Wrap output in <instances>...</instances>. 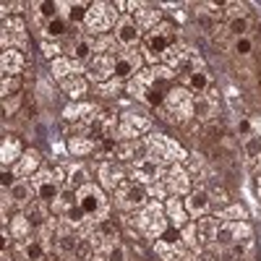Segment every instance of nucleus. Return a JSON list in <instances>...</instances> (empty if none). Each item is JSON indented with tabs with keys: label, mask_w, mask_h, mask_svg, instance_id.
I'll use <instances>...</instances> for the list:
<instances>
[{
	"label": "nucleus",
	"mask_w": 261,
	"mask_h": 261,
	"mask_svg": "<svg viewBox=\"0 0 261 261\" xmlns=\"http://www.w3.org/2000/svg\"><path fill=\"white\" fill-rule=\"evenodd\" d=\"M214 113H217V99H204V97L196 99V118H199L204 125L212 123Z\"/></svg>",
	"instance_id": "ea45409f"
},
{
	"label": "nucleus",
	"mask_w": 261,
	"mask_h": 261,
	"mask_svg": "<svg viewBox=\"0 0 261 261\" xmlns=\"http://www.w3.org/2000/svg\"><path fill=\"white\" fill-rule=\"evenodd\" d=\"M227 232H230V243L238 246V243H248L253 241V227L243 220V222H225Z\"/></svg>",
	"instance_id": "473e14b6"
},
{
	"label": "nucleus",
	"mask_w": 261,
	"mask_h": 261,
	"mask_svg": "<svg viewBox=\"0 0 261 261\" xmlns=\"http://www.w3.org/2000/svg\"><path fill=\"white\" fill-rule=\"evenodd\" d=\"M204 136H206V139H212V141H220V144H225V141H227V139H225V128H222L220 123H214V120L204 125Z\"/></svg>",
	"instance_id": "09e8293b"
},
{
	"label": "nucleus",
	"mask_w": 261,
	"mask_h": 261,
	"mask_svg": "<svg viewBox=\"0 0 261 261\" xmlns=\"http://www.w3.org/2000/svg\"><path fill=\"white\" fill-rule=\"evenodd\" d=\"M151 130V120L146 115H139V113H123L120 120H118V139L120 141H136L141 134H149Z\"/></svg>",
	"instance_id": "6e6552de"
},
{
	"label": "nucleus",
	"mask_w": 261,
	"mask_h": 261,
	"mask_svg": "<svg viewBox=\"0 0 261 261\" xmlns=\"http://www.w3.org/2000/svg\"><path fill=\"white\" fill-rule=\"evenodd\" d=\"M204 261H217V258L214 256H204Z\"/></svg>",
	"instance_id": "680f3d73"
},
{
	"label": "nucleus",
	"mask_w": 261,
	"mask_h": 261,
	"mask_svg": "<svg viewBox=\"0 0 261 261\" xmlns=\"http://www.w3.org/2000/svg\"><path fill=\"white\" fill-rule=\"evenodd\" d=\"M225 29H227V34L235 37V39L248 37V32H251V18H248L246 13H235V16H230V21H227Z\"/></svg>",
	"instance_id": "c9c22d12"
},
{
	"label": "nucleus",
	"mask_w": 261,
	"mask_h": 261,
	"mask_svg": "<svg viewBox=\"0 0 261 261\" xmlns=\"http://www.w3.org/2000/svg\"><path fill=\"white\" fill-rule=\"evenodd\" d=\"M180 238L186 241V246H199V235H196V225H186L180 230Z\"/></svg>",
	"instance_id": "603ef678"
},
{
	"label": "nucleus",
	"mask_w": 261,
	"mask_h": 261,
	"mask_svg": "<svg viewBox=\"0 0 261 261\" xmlns=\"http://www.w3.org/2000/svg\"><path fill=\"white\" fill-rule=\"evenodd\" d=\"M162 172H165V165L160 162V160H154V157H139L136 162H134V178H136V183H141V186H151V183H160L162 180Z\"/></svg>",
	"instance_id": "1a4fd4ad"
},
{
	"label": "nucleus",
	"mask_w": 261,
	"mask_h": 261,
	"mask_svg": "<svg viewBox=\"0 0 261 261\" xmlns=\"http://www.w3.org/2000/svg\"><path fill=\"white\" fill-rule=\"evenodd\" d=\"M175 45V27L170 21H162L151 29L146 37H144V55L154 63V60H162V55Z\"/></svg>",
	"instance_id": "f03ea898"
},
{
	"label": "nucleus",
	"mask_w": 261,
	"mask_h": 261,
	"mask_svg": "<svg viewBox=\"0 0 261 261\" xmlns=\"http://www.w3.org/2000/svg\"><path fill=\"white\" fill-rule=\"evenodd\" d=\"M220 227H222V222H220V220H214V217H201V220L196 222V235H199V246H212V243H217Z\"/></svg>",
	"instance_id": "4be33fe9"
},
{
	"label": "nucleus",
	"mask_w": 261,
	"mask_h": 261,
	"mask_svg": "<svg viewBox=\"0 0 261 261\" xmlns=\"http://www.w3.org/2000/svg\"><path fill=\"white\" fill-rule=\"evenodd\" d=\"M0 68H3V76H21V71L27 68L24 53L16 50V47L3 50V58H0Z\"/></svg>",
	"instance_id": "aec40b11"
},
{
	"label": "nucleus",
	"mask_w": 261,
	"mask_h": 261,
	"mask_svg": "<svg viewBox=\"0 0 261 261\" xmlns=\"http://www.w3.org/2000/svg\"><path fill=\"white\" fill-rule=\"evenodd\" d=\"M39 53H42V55H45V58L53 63L55 58H60V45H58V42H50V39H45V42L39 45Z\"/></svg>",
	"instance_id": "8fccbe9b"
},
{
	"label": "nucleus",
	"mask_w": 261,
	"mask_h": 261,
	"mask_svg": "<svg viewBox=\"0 0 261 261\" xmlns=\"http://www.w3.org/2000/svg\"><path fill=\"white\" fill-rule=\"evenodd\" d=\"M50 73H53V79H58V81H65V79H71V76H76V73H81V63H76V60H71V58H55L53 63H50Z\"/></svg>",
	"instance_id": "bb28decb"
},
{
	"label": "nucleus",
	"mask_w": 261,
	"mask_h": 261,
	"mask_svg": "<svg viewBox=\"0 0 261 261\" xmlns=\"http://www.w3.org/2000/svg\"><path fill=\"white\" fill-rule=\"evenodd\" d=\"M21 253H24L27 261H45L47 258V246L37 238V241H27L24 246H21Z\"/></svg>",
	"instance_id": "58836bf2"
},
{
	"label": "nucleus",
	"mask_w": 261,
	"mask_h": 261,
	"mask_svg": "<svg viewBox=\"0 0 261 261\" xmlns=\"http://www.w3.org/2000/svg\"><path fill=\"white\" fill-rule=\"evenodd\" d=\"M165 214H167V220H170V227H175V230H183L188 225V217H191L178 196H170V199L165 201Z\"/></svg>",
	"instance_id": "a211bd4d"
},
{
	"label": "nucleus",
	"mask_w": 261,
	"mask_h": 261,
	"mask_svg": "<svg viewBox=\"0 0 261 261\" xmlns=\"http://www.w3.org/2000/svg\"><path fill=\"white\" fill-rule=\"evenodd\" d=\"M165 188H167L172 196H178V199H180L183 193L188 196V193L193 191V188H191V172L183 170L180 165H172L170 172H167V178H165Z\"/></svg>",
	"instance_id": "ddd939ff"
},
{
	"label": "nucleus",
	"mask_w": 261,
	"mask_h": 261,
	"mask_svg": "<svg viewBox=\"0 0 261 261\" xmlns=\"http://www.w3.org/2000/svg\"><path fill=\"white\" fill-rule=\"evenodd\" d=\"M186 86H188L191 92L204 94V92H209L212 79H209V73H206L204 68H193V71H188V73H186Z\"/></svg>",
	"instance_id": "2f4dec72"
},
{
	"label": "nucleus",
	"mask_w": 261,
	"mask_h": 261,
	"mask_svg": "<svg viewBox=\"0 0 261 261\" xmlns=\"http://www.w3.org/2000/svg\"><path fill=\"white\" fill-rule=\"evenodd\" d=\"M243 151H246V160H248L251 165L261 162V139H258V136L243 139Z\"/></svg>",
	"instance_id": "79ce46f5"
},
{
	"label": "nucleus",
	"mask_w": 261,
	"mask_h": 261,
	"mask_svg": "<svg viewBox=\"0 0 261 261\" xmlns=\"http://www.w3.org/2000/svg\"><path fill=\"white\" fill-rule=\"evenodd\" d=\"M105 261H128V248L120 241L110 243V246H107V253H105Z\"/></svg>",
	"instance_id": "a18cd8bd"
},
{
	"label": "nucleus",
	"mask_w": 261,
	"mask_h": 261,
	"mask_svg": "<svg viewBox=\"0 0 261 261\" xmlns=\"http://www.w3.org/2000/svg\"><path fill=\"white\" fill-rule=\"evenodd\" d=\"M251 125H253V136H258V139H261V115L251 118Z\"/></svg>",
	"instance_id": "4d7b16f0"
},
{
	"label": "nucleus",
	"mask_w": 261,
	"mask_h": 261,
	"mask_svg": "<svg viewBox=\"0 0 261 261\" xmlns=\"http://www.w3.org/2000/svg\"><path fill=\"white\" fill-rule=\"evenodd\" d=\"M232 53H235V58H248V55L253 53V39H251V37H241V39H235Z\"/></svg>",
	"instance_id": "de8ad7c7"
},
{
	"label": "nucleus",
	"mask_w": 261,
	"mask_h": 261,
	"mask_svg": "<svg viewBox=\"0 0 261 261\" xmlns=\"http://www.w3.org/2000/svg\"><path fill=\"white\" fill-rule=\"evenodd\" d=\"M42 34H45L50 42H58L60 37L68 34V21H65L63 16H55V18H50L47 24L42 27Z\"/></svg>",
	"instance_id": "e433bc0d"
},
{
	"label": "nucleus",
	"mask_w": 261,
	"mask_h": 261,
	"mask_svg": "<svg viewBox=\"0 0 261 261\" xmlns=\"http://www.w3.org/2000/svg\"><path fill=\"white\" fill-rule=\"evenodd\" d=\"M94 55H97V45H94L89 37L73 39V45H71V60H76V63L84 65V63H92Z\"/></svg>",
	"instance_id": "a878e982"
},
{
	"label": "nucleus",
	"mask_w": 261,
	"mask_h": 261,
	"mask_svg": "<svg viewBox=\"0 0 261 261\" xmlns=\"http://www.w3.org/2000/svg\"><path fill=\"white\" fill-rule=\"evenodd\" d=\"M251 130H253V125H251L248 118H241V120H238V136H241V139H248Z\"/></svg>",
	"instance_id": "6e6d98bb"
},
{
	"label": "nucleus",
	"mask_w": 261,
	"mask_h": 261,
	"mask_svg": "<svg viewBox=\"0 0 261 261\" xmlns=\"http://www.w3.org/2000/svg\"><path fill=\"white\" fill-rule=\"evenodd\" d=\"M256 196H258V199H261V178L256 180Z\"/></svg>",
	"instance_id": "bf43d9fd"
},
{
	"label": "nucleus",
	"mask_w": 261,
	"mask_h": 261,
	"mask_svg": "<svg viewBox=\"0 0 261 261\" xmlns=\"http://www.w3.org/2000/svg\"><path fill=\"white\" fill-rule=\"evenodd\" d=\"M32 8H34V13H37L39 18H45V24L60 13L58 3H50V0H39V3H32Z\"/></svg>",
	"instance_id": "37998d69"
},
{
	"label": "nucleus",
	"mask_w": 261,
	"mask_h": 261,
	"mask_svg": "<svg viewBox=\"0 0 261 261\" xmlns=\"http://www.w3.org/2000/svg\"><path fill=\"white\" fill-rule=\"evenodd\" d=\"M165 113L170 115V123H186L196 115V99L188 94V89H170L165 97Z\"/></svg>",
	"instance_id": "39448f33"
},
{
	"label": "nucleus",
	"mask_w": 261,
	"mask_h": 261,
	"mask_svg": "<svg viewBox=\"0 0 261 261\" xmlns=\"http://www.w3.org/2000/svg\"><path fill=\"white\" fill-rule=\"evenodd\" d=\"M8 196H11V201H13L16 206H32L37 191H34L32 180L18 178V180H16V186H13V188H8Z\"/></svg>",
	"instance_id": "5701e85b"
},
{
	"label": "nucleus",
	"mask_w": 261,
	"mask_h": 261,
	"mask_svg": "<svg viewBox=\"0 0 261 261\" xmlns=\"http://www.w3.org/2000/svg\"><path fill=\"white\" fill-rule=\"evenodd\" d=\"M3 261H11V256H8V251H3Z\"/></svg>",
	"instance_id": "052dcab7"
},
{
	"label": "nucleus",
	"mask_w": 261,
	"mask_h": 261,
	"mask_svg": "<svg viewBox=\"0 0 261 261\" xmlns=\"http://www.w3.org/2000/svg\"><path fill=\"white\" fill-rule=\"evenodd\" d=\"M186 60H188V58H186V47H183V45H178V42H175V45H172V47L162 55V65H170L172 71H175L180 63H186Z\"/></svg>",
	"instance_id": "a19ab883"
},
{
	"label": "nucleus",
	"mask_w": 261,
	"mask_h": 261,
	"mask_svg": "<svg viewBox=\"0 0 261 261\" xmlns=\"http://www.w3.org/2000/svg\"><path fill=\"white\" fill-rule=\"evenodd\" d=\"M120 86H123V84H120L118 79H113V81H107V84H99V92H102V94H118Z\"/></svg>",
	"instance_id": "5fc2aeb1"
},
{
	"label": "nucleus",
	"mask_w": 261,
	"mask_h": 261,
	"mask_svg": "<svg viewBox=\"0 0 261 261\" xmlns=\"http://www.w3.org/2000/svg\"><path fill=\"white\" fill-rule=\"evenodd\" d=\"M115 201L123 212H141L149 204V191L136 180H123L115 191Z\"/></svg>",
	"instance_id": "423d86ee"
},
{
	"label": "nucleus",
	"mask_w": 261,
	"mask_h": 261,
	"mask_svg": "<svg viewBox=\"0 0 261 261\" xmlns=\"http://www.w3.org/2000/svg\"><path fill=\"white\" fill-rule=\"evenodd\" d=\"M99 113V107L94 102H71V105H65V110H63V118L68 120V123H92Z\"/></svg>",
	"instance_id": "2eb2a0df"
},
{
	"label": "nucleus",
	"mask_w": 261,
	"mask_h": 261,
	"mask_svg": "<svg viewBox=\"0 0 261 261\" xmlns=\"http://www.w3.org/2000/svg\"><path fill=\"white\" fill-rule=\"evenodd\" d=\"M65 183H68L71 191H79L84 186H89L92 180H89V172H86L84 165H73V167H68V178H65Z\"/></svg>",
	"instance_id": "4c0bfd02"
},
{
	"label": "nucleus",
	"mask_w": 261,
	"mask_h": 261,
	"mask_svg": "<svg viewBox=\"0 0 261 261\" xmlns=\"http://www.w3.org/2000/svg\"><path fill=\"white\" fill-rule=\"evenodd\" d=\"M175 21L180 24V21H186V11H175Z\"/></svg>",
	"instance_id": "13d9d810"
},
{
	"label": "nucleus",
	"mask_w": 261,
	"mask_h": 261,
	"mask_svg": "<svg viewBox=\"0 0 261 261\" xmlns=\"http://www.w3.org/2000/svg\"><path fill=\"white\" fill-rule=\"evenodd\" d=\"M209 206H212V199H209V191H204V188H193L186 196V209L191 217H199L201 220V217H206Z\"/></svg>",
	"instance_id": "f3484780"
},
{
	"label": "nucleus",
	"mask_w": 261,
	"mask_h": 261,
	"mask_svg": "<svg viewBox=\"0 0 261 261\" xmlns=\"http://www.w3.org/2000/svg\"><path fill=\"white\" fill-rule=\"evenodd\" d=\"M209 199H212V204H220V206H230V193H227V188H222V186H212L209 188Z\"/></svg>",
	"instance_id": "49530a36"
},
{
	"label": "nucleus",
	"mask_w": 261,
	"mask_h": 261,
	"mask_svg": "<svg viewBox=\"0 0 261 261\" xmlns=\"http://www.w3.org/2000/svg\"><path fill=\"white\" fill-rule=\"evenodd\" d=\"M134 18H136L139 29H141V32H146V34H149L151 29H154L157 24H162V21H160V18H162V13H160V11H154L151 6H146V3L134 13Z\"/></svg>",
	"instance_id": "c756f323"
},
{
	"label": "nucleus",
	"mask_w": 261,
	"mask_h": 261,
	"mask_svg": "<svg viewBox=\"0 0 261 261\" xmlns=\"http://www.w3.org/2000/svg\"><path fill=\"white\" fill-rule=\"evenodd\" d=\"M222 217H227L230 222H243V209L235 206V204H230V206L222 209Z\"/></svg>",
	"instance_id": "864d4df0"
},
{
	"label": "nucleus",
	"mask_w": 261,
	"mask_h": 261,
	"mask_svg": "<svg viewBox=\"0 0 261 261\" xmlns=\"http://www.w3.org/2000/svg\"><path fill=\"white\" fill-rule=\"evenodd\" d=\"M141 53L136 50H128V53H120L118 60H115V79L118 81H130L136 73H141Z\"/></svg>",
	"instance_id": "9b49d317"
},
{
	"label": "nucleus",
	"mask_w": 261,
	"mask_h": 261,
	"mask_svg": "<svg viewBox=\"0 0 261 261\" xmlns=\"http://www.w3.org/2000/svg\"><path fill=\"white\" fill-rule=\"evenodd\" d=\"M139 39H141V29H139V24H136V18L134 16H120L118 18V24H115V42L120 47H125V50H134L136 45H139Z\"/></svg>",
	"instance_id": "9d476101"
},
{
	"label": "nucleus",
	"mask_w": 261,
	"mask_h": 261,
	"mask_svg": "<svg viewBox=\"0 0 261 261\" xmlns=\"http://www.w3.org/2000/svg\"><path fill=\"white\" fill-rule=\"evenodd\" d=\"M154 84H157V79H154V73H151V68H144L141 73H136L134 79H130L128 84H125V92L134 97V99H146V94L154 89ZM165 84V81H162Z\"/></svg>",
	"instance_id": "4468645a"
},
{
	"label": "nucleus",
	"mask_w": 261,
	"mask_h": 261,
	"mask_svg": "<svg viewBox=\"0 0 261 261\" xmlns=\"http://www.w3.org/2000/svg\"><path fill=\"white\" fill-rule=\"evenodd\" d=\"M3 47L6 50H11V47H16V42H18V37L21 34H27V27H24V18L21 16H16V18H6L3 21Z\"/></svg>",
	"instance_id": "393cba45"
},
{
	"label": "nucleus",
	"mask_w": 261,
	"mask_h": 261,
	"mask_svg": "<svg viewBox=\"0 0 261 261\" xmlns=\"http://www.w3.org/2000/svg\"><path fill=\"white\" fill-rule=\"evenodd\" d=\"M21 76H3V86H0V94H3V99L6 97H16V94H21Z\"/></svg>",
	"instance_id": "c03bdc74"
},
{
	"label": "nucleus",
	"mask_w": 261,
	"mask_h": 261,
	"mask_svg": "<svg viewBox=\"0 0 261 261\" xmlns=\"http://www.w3.org/2000/svg\"><path fill=\"white\" fill-rule=\"evenodd\" d=\"M115 24H118V11L113 8V3H92L89 13H86V21H84V27L94 34H105Z\"/></svg>",
	"instance_id": "0eeeda50"
},
{
	"label": "nucleus",
	"mask_w": 261,
	"mask_h": 261,
	"mask_svg": "<svg viewBox=\"0 0 261 261\" xmlns=\"http://www.w3.org/2000/svg\"><path fill=\"white\" fill-rule=\"evenodd\" d=\"M146 154L160 160L162 165H178L186 160V149L165 134H151L146 139Z\"/></svg>",
	"instance_id": "7ed1b4c3"
},
{
	"label": "nucleus",
	"mask_w": 261,
	"mask_h": 261,
	"mask_svg": "<svg viewBox=\"0 0 261 261\" xmlns=\"http://www.w3.org/2000/svg\"><path fill=\"white\" fill-rule=\"evenodd\" d=\"M76 246H79V238H76V232L71 230V225H60L58 232H55L53 248H55L58 253H73Z\"/></svg>",
	"instance_id": "cd10ccee"
},
{
	"label": "nucleus",
	"mask_w": 261,
	"mask_h": 261,
	"mask_svg": "<svg viewBox=\"0 0 261 261\" xmlns=\"http://www.w3.org/2000/svg\"><path fill=\"white\" fill-rule=\"evenodd\" d=\"M8 232H11V238L13 241H18V243H27L29 241V235H32V220L27 214H13L11 220H8V225H3Z\"/></svg>",
	"instance_id": "b1692460"
},
{
	"label": "nucleus",
	"mask_w": 261,
	"mask_h": 261,
	"mask_svg": "<svg viewBox=\"0 0 261 261\" xmlns=\"http://www.w3.org/2000/svg\"><path fill=\"white\" fill-rule=\"evenodd\" d=\"M94 146H97V141L92 136H71L68 139V151L73 157H89Z\"/></svg>",
	"instance_id": "f704fd0d"
},
{
	"label": "nucleus",
	"mask_w": 261,
	"mask_h": 261,
	"mask_svg": "<svg viewBox=\"0 0 261 261\" xmlns=\"http://www.w3.org/2000/svg\"><path fill=\"white\" fill-rule=\"evenodd\" d=\"M115 60L118 55H94V60L89 63V79H94L97 84H107L115 79Z\"/></svg>",
	"instance_id": "f8f14e48"
},
{
	"label": "nucleus",
	"mask_w": 261,
	"mask_h": 261,
	"mask_svg": "<svg viewBox=\"0 0 261 261\" xmlns=\"http://www.w3.org/2000/svg\"><path fill=\"white\" fill-rule=\"evenodd\" d=\"M76 204L81 206V212L89 217V220H99V217H107V209H110V204H107V196H105V188L102 186H84L76 191Z\"/></svg>",
	"instance_id": "20e7f679"
},
{
	"label": "nucleus",
	"mask_w": 261,
	"mask_h": 261,
	"mask_svg": "<svg viewBox=\"0 0 261 261\" xmlns=\"http://www.w3.org/2000/svg\"><path fill=\"white\" fill-rule=\"evenodd\" d=\"M58 8L68 24H79V21H86V13H89L92 3H68V0H63V3H58Z\"/></svg>",
	"instance_id": "c85d7f7f"
},
{
	"label": "nucleus",
	"mask_w": 261,
	"mask_h": 261,
	"mask_svg": "<svg viewBox=\"0 0 261 261\" xmlns=\"http://www.w3.org/2000/svg\"><path fill=\"white\" fill-rule=\"evenodd\" d=\"M34 191H37V199H39L42 204H55L58 196H60L65 188H63V183H58L55 178H50V180H45V183L34 186Z\"/></svg>",
	"instance_id": "7c9ffc66"
},
{
	"label": "nucleus",
	"mask_w": 261,
	"mask_h": 261,
	"mask_svg": "<svg viewBox=\"0 0 261 261\" xmlns=\"http://www.w3.org/2000/svg\"><path fill=\"white\" fill-rule=\"evenodd\" d=\"M136 227L149 235V238H162L170 227V220H167V214H165V204L157 201V199H151L139 214H136Z\"/></svg>",
	"instance_id": "f257e3e1"
},
{
	"label": "nucleus",
	"mask_w": 261,
	"mask_h": 261,
	"mask_svg": "<svg viewBox=\"0 0 261 261\" xmlns=\"http://www.w3.org/2000/svg\"><path fill=\"white\" fill-rule=\"evenodd\" d=\"M97 175H99V186L105 191H118V186L123 183V170L115 162H99L97 165Z\"/></svg>",
	"instance_id": "dca6fc26"
},
{
	"label": "nucleus",
	"mask_w": 261,
	"mask_h": 261,
	"mask_svg": "<svg viewBox=\"0 0 261 261\" xmlns=\"http://www.w3.org/2000/svg\"><path fill=\"white\" fill-rule=\"evenodd\" d=\"M39 162H42L39 151L37 149H27L24 157H21L11 170L16 172V178H32V175H37V172H39Z\"/></svg>",
	"instance_id": "6ab92c4d"
},
{
	"label": "nucleus",
	"mask_w": 261,
	"mask_h": 261,
	"mask_svg": "<svg viewBox=\"0 0 261 261\" xmlns=\"http://www.w3.org/2000/svg\"><path fill=\"white\" fill-rule=\"evenodd\" d=\"M258 34H261V21H258Z\"/></svg>",
	"instance_id": "e2e57ef3"
},
{
	"label": "nucleus",
	"mask_w": 261,
	"mask_h": 261,
	"mask_svg": "<svg viewBox=\"0 0 261 261\" xmlns=\"http://www.w3.org/2000/svg\"><path fill=\"white\" fill-rule=\"evenodd\" d=\"M21 99H24L21 94H16V97H6V99H3V115H6V118H11V115H16V113H18Z\"/></svg>",
	"instance_id": "3c124183"
},
{
	"label": "nucleus",
	"mask_w": 261,
	"mask_h": 261,
	"mask_svg": "<svg viewBox=\"0 0 261 261\" xmlns=\"http://www.w3.org/2000/svg\"><path fill=\"white\" fill-rule=\"evenodd\" d=\"M24 146H21V139L18 136H6L3 139V146H0V162L3 167H13L21 157H24Z\"/></svg>",
	"instance_id": "412c9836"
},
{
	"label": "nucleus",
	"mask_w": 261,
	"mask_h": 261,
	"mask_svg": "<svg viewBox=\"0 0 261 261\" xmlns=\"http://www.w3.org/2000/svg\"><path fill=\"white\" fill-rule=\"evenodd\" d=\"M60 89L68 94L73 102H79V97H84L86 94V89H89V84H86V79L81 76V73H76V76H71V79H65V81H60Z\"/></svg>",
	"instance_id": "72a5a7b5"
}]
</instances>
